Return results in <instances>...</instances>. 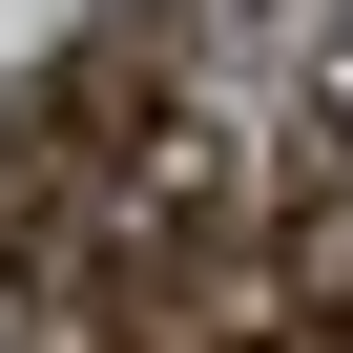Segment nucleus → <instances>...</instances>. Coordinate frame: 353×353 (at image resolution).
Wrapping results in <instances>:
<instances>
[{
	"label": "nucleus",
	"instance_id": "obj_1",
	"mask_svg": "<svg viewBox=\"0 0 353 353\" xmlns=\"http://www.w3.org/2000/svg\"><path fill=\"white\" fill-rule=\"evenodd\" d=\"M312 125H332V166H353V42H332V83H312Z\"/></svg>",
	"mask_w": 353,
	"mask_h": 353
}]
</instances>
